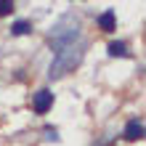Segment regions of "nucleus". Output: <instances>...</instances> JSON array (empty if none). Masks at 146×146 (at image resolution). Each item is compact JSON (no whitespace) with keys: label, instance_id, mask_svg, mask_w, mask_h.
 <instances>
[{"label":"nucleus","instance_id":"obj_4","mask_svg":"<svg viewBox=\"0 0 146 146\" xmlns=\"http://www.w3.org/2000/svg\"><path fill=\"white\" fill-rule=\"evenodd\" d=\"M125 138H127V141L143 138V122H141V119H130V122L125 125Z\"/></svg>","mask_w":146,"mask_h":146},{"label":"nucleus","instance_id":"obj_1","mask_svg":"<svg viewBox=\"0 0 146 146\" xmlns=\"http://www.w3.org/2000/svg\"><path fill=\"white\" fill-rule=\"evenodd\" d=\"M80 61H82V45H66L61 50H56V58H53V64L48 69V77L50 80H58L66 72H72Z\"/></svg>","mask_w":146,"mask_h":146},{"label":"nucleus","instance_id":"obj_6","mask_svg":"<svg viewBox=\"0 0 146 146\" xmlns=\"http://www.w3.org/2000/svg\"><path fill=\"white\" fill-rule=\"evenodd\" d=\"M109 56H127L125 42H109Z\"/></svg>","mask_w":146,"mask_h":146},{"label":"nucleus","instance_id":"obj_9","mask_svg":"<svg viewBox=\"0 0 146 146\" xmlns=\"http://www.w3.org/2000/svg\"><path fill=\"white\" fill-rule=\"evenodd\" d=\"M45 135H48V138H50V141H58V135H56V130H50V127H48V130H45Z\"/></svg>","mask_w":146,"mask_h":146},{"label":"nucleus","instance_id":"obj_8","mask_svg":"<svg viewBox=\"0 0 146 146\" xmlns=\"http://www.w3.org/2000/svg\"><path fill=\"white\" fill-rule=\"evenodd\" d=\"M11 11H13V3H11V0H0V16H8Z\"/></svg>","mask_w":146,"mask_h":146},{"label":"nucleus","instance_id":"obj_3","mask_svg":"<svg viewBox=\"0 0 146 146\" xmlns=\"http://www.w3.org/2000/svg\"><path fill=\"white\" fill-rule=\"evenodd\" d=\"M32 106H35V111H37V114H45V111L53 106V93H50V90H45V88H42V90H37V93H35V98H32Z\"/></svg>","mask_w":146,"mask_h":146},{"label":"nucleus","instance_id":"obj_2","mask_svg":"<svg viewBox=\"0 0 146 146\" xmlns=\"http://www.w3.org/2000/svg\"><path fill=\"white\" fill-rule=\"evenodd\" d=\"M77 35H80V24H77V19L64 16V19L56 24V29H53V45L58 50L66 48V45H74V37Z\"/></svg>","mask_w":146,"mask_h":146},{"label":"nucleus","instance_id":"obj_5","mask_svg":"<svg viewBox=\"0 0 146 146\" xmlns=\"http://www.w3.org/2000/svg\"><path fill=\"white\" fill-rule=\"evenodd\" d=\"M98 27L104 29V32H111V29H114V27H117L114 11H104V13H101V16H98Z\"/></svg>","mask_w":146,"mask_h":146},{"label":"nucleus","instance_id":"obj_7","mask_svg":"<svg viewBox=\"0 0 146 146\" xmlns=\"http://www.w3.org/2000/svg\"><path fill=\"white\" fill-rule=\"evenodd\" d=\"M13 35H27V32H32V24L29 21H16L13 27H11Z\"/></svg>","mask_w":146,"mask_h":146}]
</instances>
